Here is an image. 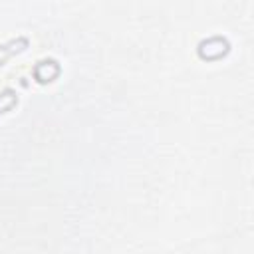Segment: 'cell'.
Masks as SVG:
<instances>
[{"instance_id":"1","label":"cell","mask_w":254,"mask_h":254,"mask_svg":"<svg viewBox=\"0 0 254 254\" xmlns=\"http://www.w3.org/2000/svg\"><path fill=\"white\" fill-rule=\"evenodd\" d=\"M10 93H12V91H10V89H6V91H4V93H0V101H2V99H4V97H6V95H10Z\"/></svg>"},{"instance_id":"2","label":"cell","mask_w":254,"mask_h":254,"mask_svg":"<svg viewBox=\"0 0 254 254\" xmlns=\"http://www.w3.org/2000/svg\"><path fill=\"white\" fill-rule=\"evenodd\" d=\"M10 44H12V42H10ZM10 44H6V46H0V52H4V50H6L8 46H10Z\"/></svg>"}]
</instances>
